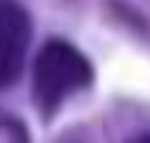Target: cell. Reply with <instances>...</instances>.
<instances>
[{"instance_id": "obj_1", "label": "cell", "mask_w": 150, "mask_h": 143, "mask_svg": "<svg viewBox=\"0 0 150 143\" xmlns=\"http://www.w3.org/2000/svg\"><path fill=\"white\" fill-rule=\"evenodd\" d=\"M92 82V68L68 41H48L34 58V99L45 113H55L72 92Z\"/></svg>"}, {"instance_id": "obj_2", "label": "cell", "mask_w": 150, "mask_h": 143, "mask_svg": "<svg viewBox=\"0 0 150 143\" xmlns=\"http://www.w3.org/2000/svg\"><path fill=\"white\" fill-rule=\"evenodd\" d=\"M31 38V20L17 4L0 0V89L10 85L24 68V51Z\"/></svg>"}, {"instance_id": "obj_3", "label": "cell", "mask_w": 150, "mask_h": 143, "mask_svg": "<svg viewBox=\"0 0 150 143\" xmlns=\"http://www.w3.org/2000/svg\"><path fill=\"white\" fill-rule=\"evenodd\" d=\"M0 143H28V133L17 119L10 116H0Z\"/></svg>"}, {"instance_id": "obj_4", "label": "cell", "mask_w": 150, "mask_h": 143, "mask_svg": "<svg viewBox=\"0 0 150 143\" xmlns=\"http://www.w3.org/2000/svg\"><path fill=\"white\" fill-rule=\"evenodd\" d=\"M133 143H150V136H137V140H133Z\"/></svg>"}]
</instances>
